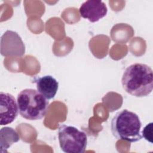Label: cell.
I'll use <instances>...</instances> for the list:
<instances>
[{"instance_id": "1", "label": "cell", "mask_w": 153, "mask_h": 153, "mask_svg": "<svg viewBox=\"0 0 153 153\" xmlns=\"http://www.w3.org/2000/svg\"><path fill=\"white\" fill-rule=\"evenodd\" d=\"M121 83L127 93L137 97L148 96L153 89L152 69L144 63H133L124 71Z\"/></svg>"}, {"instance_id": "2", "label": "cell", "mask_w": 153, "mask_h": 153, "mask_svg": "<svg viewBox=\"0 0 153 153\" xmlns=\"http://www.w3.org/2000/svg\"><path fill=\"white\" fill-rule=\"evenodd\" d=\"M142 123L134 112L123 109L115 114L111 120V130L117 139L136 142L142 138L140 133Z\"/></svg>"}, {"instance_id": "3", "label": "cell", "mask_w": 153, "mask_h": 153, "mask_svg": "<svg viewBox=\"0 0 153 153\" xmlns=\"http://www.w3.org/2000/svg\"><path fill=\"white\" fill-rule=\"evenodd\" d=\"M17 102L20 115L29 120L42 118L49 106L48 99L32 88L22 90L17 96Z\"/></svg>"}, {"instance_id": "4", "label": "cell", "mask_w": 153, "mask_h": 153, "mask_svg": "<svg viewBox=\"0 0 153 153\" xmlns=\"http://www.w3.org/2000/svg\"><path fill=\"white\" fill-rule=\"evenodd\" d=\"M58 137L61 149L66 153H83L87 144V136L78 128L60 125L58 130Z\"/></svg>"}, {"instance_id": "5", "label": "cell", "mask_w": 153, "mask_h": 153, "mask_svg": "<svg viewBox=\"0 0 153 153\" xmlns=\"http://www.w3.org/2000/svg\"><path fill=\"white\" fill-rule=\"evenodd\" d=\"M19 108L15 97L11 94L0 93V124L7 125L13 122L17 117Z\"/></svg>"}, {"instance_id": "6", "label": "cell", "mask_w": 153, "mask_h": 153, "mask_svg": "<svg viewBox=\"0 0 153 153\" xmlns=\"http://www.w3.org/2000/svg\"><path fill=\"white\" fill-rule=\"evenodd\" d=\"M79 12L82 17L94 23L106 15L108 8L105 3L102 1L88 0L81 5Z\"/></svg>"}, {"instance_id": "7", "label": "cell", "mask_w": 153, "mask_h": 153, "mask_svg": "<svg viewBox=\"0 0 153 153\" xmlns=\"http://www.w3.org/2000/svg\"><path fill=\"white\" fill-rule=\"evenodd\" d=\"M38 91L47 99L54 97L59 88V82L51 75L38 77L34 80Z\"/></svg>"}, {"instance_id": "8", "label": "cell", "mask_w": 153, "mask_h": 153, "mask_svg": "<svg viewBox=\"0 0 153 153\" xmlns=\"http://www.w3.org/2000/svg\"><path fill=\"white\" fill-rule=\"evenodd\" d=\"M1 152H7V150L14 143L20 140L17 132L13 128L5 127L1 129Z\"/></svg>"}, {"instance_id": "9", "label": "cell", "mask_w": 153, "mask_h": 153, "mask_svg": "<svg viewBox=\"0 0 153 153\" xmlns=\"http://www.w3.org/2000/svg\"><path fill=\"white\" fill-rule=\"evenodd\" d=\"M152 123L148 124L143 129L142 131V137H143L146 140L152 143Z\"/></svg>"}]
</instances>
